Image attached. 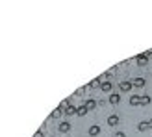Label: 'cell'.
<instances>
[{"label": "cell", "mask_w": 152, "mask_h": 137, "mask_svg": "<svg viewBox=\"0 0 152 137\" xmlns=\"http://www.w3.org/2000/svg\"><path fill=\"white\" fill-rule=\"evenodd\" d=\"M150 56H152V50L150 52H145V54H139L137 58H135V61H137L141 67H145L147 63H148V59H150Z\"/></svg>", "instance_id": "6da1fadb"}, {"label": "cell", "mask_w": 152, "mask_h": 137, "mask_svg": "<svg viewBox=\"0 0 152 137\" xmlns=\"http://www.w3.org/2000/svg\"><path fill=\"white\" fill-rule=\"evenodd\" d=\"M132 87H134V83H132V82H121V83H119V89L123 91V93H128V91H132Z\"/></svg>", "instance_id": "7a4b0ae2"}, {"label": "cell", "mask_w": 152, "mask_h": 137, "mask_svg": "<svg viewBox=\"0 0 152 137\" xmlns=\"http://www.w3.org/2000/svg\"><path fill=\"white\" fill-rule=\"evenodd\" d=\"M58 130L61 132V133H67V132H71V122H67V120H63V122H59Z\"/></svg>", "instance_id": "3957f363"}, {"label": "cell", "mask_w": 152, "mask_h": 137, "mask_svg": "<svg viewBox=\"0 0 152 137\" xmlns=\"http://www.w3.org/2000/svg\"><path fill=\"white\" fill-rule=\"evenodd\" d=\"M89 137H96L98 133H100V126H98V124H93V126H89Z\"/></svg>", "instance_id": "277c9868"}, {"label": "cell", "mask_w": 152, "mask_h": 137, "mask_svg": "<svg viewBox=\"0 0 152 137\" xmlns=\"http://www.w3.org/2000/svg\"><path fill=\"white\" fill-rule=\"evenodd\" d=\"M83 106H86L89 111H93V109L96 108V100H95V98H87V100L83 102Z\"/></svg>", "instance_id": "5b68a950"}, {"label": "cell", "mask_w": 152, "mask_h": 137, "mask_svg": "<svg viewBox=\"0 0 152 137\" xmlns=\"http://www.w3.org/2000/svg\"><path fill=\"white\" fill-rule=\"evenodd\" d=\"M110 104H111V106L121 104V95H119V93H111V95H110Z\"/></svg>", "instance_id": "8992f818"}, {"label": "cell", "mask_w": 152, "mask_h": 137, "mask_svg": "<svg viewBox=\"0 0 152 137\" xmlns=\"http://www.w3.org/2000/svg\"><path fill=\"white\" fill-rule=\"evenodd\" d=\"M119 122H121L119 115H110L108 117V126H119Z\"/></svg>", "instance_id": "52a82bcc"}, {"label": "cell", "mask_w": 152, "mask_h": 137, "mask_svg": "<svg viewBox=\"0 0 152 137\" xmlns=\"http://www.w3.org/2000/svg\"><path fill=\"white\" fill-rule=\"evenodd\" d=\"M148 130H150L148 120H141V122L137 124V132H148Z\"/></svg>", "instance_id": "ba28073f"}, {"label": "cell", "mask_w": 152, "mask_h": 137, "mask_svg": "<svg viewBox=\"0 0 152 137\" xmlns=\"http://www.w3.org/2000/svg\"><path fill=\"white\" fill-rule=\"evenodd\" d=\"M76 113H78V108H74L72 104L65 108V115H67V117H72V115H76Z\"/></svg>", "instance_id": "9c48e42d"}, {"label": "cell", "mask_w": 152, "mask_h": 137, "mask_svg": "<svg viewBox=\"0 0 152 137\" xmlns=\"http://www.w3.org/2000/svg\"><path fill=\"white\" fill-rule=\"evenodd\" d=\"M132 83H134V87H145L147 80H145V78H141V76H139V78H134V80H132Z\"/></svg>", "instance_id": "30bf717a"}, {"label": "cell", "mask_w": 152, "mask_h": 137, "mask_svg": "<svg viewBox=\"0 0 152 137\" xmlns=\"http://www.w3.org/2000/svg\"><path fill=\"white\" fill-rule=\"evenodd\" d=\"M130 106H141V96L139 95H132L130 96Z\"/></svg>", "instance_id": "8fae6325"}, {"label": "cell", "mask_w": 152, "mask_h": 137, "mask_svg": "<svg viewBox=\"0 0 152 137\" xmlns=\"http://www.w3.org/2000/svg\"><path fill=\"white\" fill-rule=\"evenodd\" d=\"M61 113H65V109L61 108V106H58V108L52 111V115H50V117H52V119H58V117H61Z\"/></svg>", "instance_id": "7c38bea8"}, {"label": "cell", "mask_w": 152, "mask_h": 137, "mask_svg": "<svg viewBox=\"0 0 152 137\" xmlns=\"http://www.w3.org/2000/svg\"><path fill=\"white\" fill-rule=\"evenodd\" d=\"M100 89L104 91V93H110V91H111V82H102L100 83Z\"/></svg>", "instance_id": "4fadbf2b"}, {"label": "cell", "mask_w": 152, "mask_h": 137, "mask_svg": "<svg viewBox=\"0 0 152 137\" xmlns=\"http://www.w3.org/2000/svg\"><path fill=\"white\" fill-rule=\"evenodd\" d=\"M87 111H89V109H87V108H86V106H83V104H82V106H80V108H78V113H76V115H78V117H86V115H87Z\"/></svg>", "instance_id": "5bb4252c"}, {"label": "cell", "mask_w": 152, "mask_h": 137, "mask_svg": "<svg viewBox=\"0 0 152 137\" xmlns=\"http://www.w3.org/2000/svg\"><path fill=\"white\" fill-rule=\"evenodd\" d=\"M152 102V98L148 96V95H145V96H141V106H148Z\"/></svg>", "instance_id": "9a60e30c"}, {"label": "cell", "mask_w": 152, "mask_h": 137, "mask_svg": "<svg viewBox=\"0 0 152 137\" xmlns=\"http://www.w3.org/2000/svg\"><path fill=\"white\" fill-rule=\"evenodd\" d=\"M100 83H102L100 80H93V82L89 83V87H91V89H93V87H100Z\"/></svg>", "instance_id": "2e32d148"}, {"label": "cell", "mask_w": 152, "mask_h": 137, "mask_svg": "<svg viewBox=\"0 0 152 137\" xmlns=\"http://www.w3.org/2000/svg\"><path fill=\"white\" fill-rule=\"evenodd\" d=\"M113 137H126V133H124V132H117V133L113 135Z\"/></svg>", "instance_id": "e0dca14e"}, {"label": "cell", "mask_w": 152, "mask_h": 137, "mask_svg": "<svg viewBox=\"0 0 152 137\" xmlns=\"http://www.w3.org/2000/svg\"><path fill=\"white\" fill-rule=\"evenodd\" d=\"M34 137H45V135H43V132L39 130V132H35V135H34Z\"/></svg>", "instance_id": "ac0fdd59"}, {"label": "cell", "mask_w": 152, "mask_h": 137, "mask_svg": "<svg viewBox=\"0 0 152 137\" xmlns=\"http://www.w3.org/2000/svg\"><path fill=\"white\" fill-rule=\"evenodd\" d=\"M148 124H150V130H152V119H150V120H148Z\"/></svg>", "instance_id": "d6986e66"}]
</instances>
